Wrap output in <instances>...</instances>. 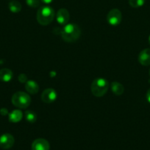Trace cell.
<instances>
[{"label": "cell", "instance_id": "cell-1", "mask_svg": "<svg viewBox=\"0 0 150 150\" xmlns=\"http://www.w3.org/2000/svg\"><path fill=\"white\" fill-rule=\"evenodd\" d=\"M62 38L67 42H74L77 40L81 35V29L76 23H67L60 32Z\"/></svg>", "mask_w": 150, "mask_h": 150}, {"label": "cell", "instance_id": "cell-2", "mask_svg": "<svg viewBox=\"0 0 150 150\" xmlns=\"http://www.w3.org/2000/svg\"><path fill=\"white\" fill-rule=\"evenodd\" d=\"M54 10L49 6H42L38 9L37 12V21L38 23L43 26L49 25L54 20Z\"/></svg>", "mask_w": 150, "mask_h": 150}, {"label": "cell", "instance_id": "cell-3", "mask_svg": "<svg viewBox=\"0 0 150 150\" xmlns=\"http://www.w3.org/2000/svg\"><path fill=\"white\" fill-rule=\"evenodd\" d=\"M109 89V83L105 79L98 78L93 81L91 86V90L96 97H102L107 93Z\"/></svg>", "mask_w": 150, "mask_h": 150}, {"label": "cell", "instance_id": "cell-4", "mask_svg": "<svg viewBox=\"0 0 150 150\" xmlns=\"http://www.w3.org/2000/svg\"><path fill=\"white\" fill-rule=\"evenodd\" d=\"M12 103L19 108H26L31 103L30 96L24 92H17L12 97Z\"/></svg>", "mask_w": 150, "mask_h": 150}, {"label": "cell", "instance_id": "cell-5", "mask_svg": "<svg viewBox=\"0 0 150 150\" xmlns=\"http://www.w3.org/2000/svg\"><path fill=\"white\" fill-rule=\"evenodd\" d=\"M122 14L119 9H113L107 16V21L111 26H117L121 22Z\"/></svg>", "mask_w": 150, "mask_h": 150}, {"label": "cell", "instance_id": "cell-6", "mask_svg": "<svg viewBox=\"0 0 150 150\" xmlns=\"http://www.w3.org/2000/svg\"><path fill=\"white\" fill-rule=\"evenodd\" d=\"M15 143L14 137L10 133H4L0 136V147L3 149H9Z\"/></svg>", "mask_w": 150, "mask_h": 150}, {"label": "cell", "instance_id": "cell-7", "mask_svg": "<svg viewBox=\"0 0 150 150\" xmlns=\"http://www.w3.org/2000/svg\"><path fill=\"white\" fill-rule=\"evenodd\" d=\"M57 98V94L54 89L49 88L45 89L41 94V100L44 103L49 104L56 100Z\"/></svg>", "mask_w": 150, "mask_h": 150}, {"label": "cell", "instance_id": "cell-8", "mask_svg": "<svg viewBox=\"0 0 150 150\" xmlns=\"http://www.w3.org/2000/svg\"><path fill=\"white\" fill-rule=\"evenodd\" d=\"M69 19H70V14L66 9L61 8L57 11L56 15V20L60 24H67L69 21Z\"/></svg>", "mask_w": 150, "mask_h": 150}, {"label": "cell", "instance_id": "cell-9", "mask_svg": "<svg viewBox=\"0 0 150 150\" xmlns=\"http://www.w3.org/2000/svg\"><path fill=\"white\" fill-rule=\"evenodd\" d=\"M32 150H49L50 144L44 139H37L32 142Z\"/></svg>", "mask_w": 150, "mask_h": 150}, {"label": "cell", "instance_id": "cell-10", "mask_svg": "<svg viewBox=\"0 0 150 150\" xmlns=\"http://www.w3.org/2000/svg\"><path fill=\"white\" fill-rule=\"evenodd\" d=\"M138 62L144 66L150 65V48H145L138 55Z\"/></svg>", "mask_w": 150, "mask_h": 150}, {"label": "cell", "instance_id": "cell-11", "mask_svg": "<svg viewBox=\"0 0 150 150\" xmlns=\"http://www.w3.org/2000/svg\"><path fill=\"white\" fill-rule=\"evenodd\" d=\"M25 89L26 92L31 95H35L39 91V85L33 80H28L25 83Z\"/></svg>", "mask_w": 150, "mask_h": 150}, {"label": "cell", "instance_id": "cell-12", "mask_svg": "<svg viewBox=\"0 0 150 150\" xmlns=\"http://www.w3.org/2000/svg\"><path fill=\"white\" fill-rule=\"evenodd\" d=\"M22 117H23V113L21 110L16 109L13 110V111L9 114L8 120L10 122L13 123H17L21 120Z\"/></svg>", "mask_w": 150, "mask_h": 150}, {"label": "cell", "instance_id": "cell-13", "mask_svg": "<svg viewBox=\"0 0 150 150\" xmlns=\"http://www.w3.org/2000/svg\"><path fill=\"white\" fill-rule=\"evenodd\" d=\"M13 73L8 68H3L0 70V81L3 82H9L12 80Z\"/></svg>", "mask_w": 150, "mask_h": 150}, {"label": "cell", "instance_id": "cell-14", "mask_svg": "<svg viewBox=\"0 0 150 150\" xmlns=\"http://www.w3.org/2000/svg\"><path fill=\"white\" fill-rule=\"evenodd\" d=\"M111 90L113 93L116 95H121L124 93V88L121 83L117 81H113L111 83Z\"/></svg>", "mask_w": 150, "mask_h": 150}, {"label": "cell", "instance_id": "cell-15", "mask_svg": "<svg viewBox=\"0 0 150 150\" xmlns=\"http://www.w3.org/2000/svg\"><path fill=\"white\" fill-rule=\"evenodd\" d=\"M9 10L12 12V13H17L21 10V4L19 1H11L8 4Z\"/></svg>", "mask_w": 150, "mask_h": 150}, {"label": "cell", "instance_id": "cell-16", "mask_svg": "<svg viewBox=\"0 0 150 150\" xmlns=\"http://www.w3.org/2000/svg\"><path fill=\"white\" fill-rule=\"evenodd\" d=\"M25 119L29 123H35L37 120V115L34 111H25Z\"/></svg>", "mask_w": 150, "mask_h": 150}, {"label": "cell", "instance_id": "cell-17", "mask_svg": "<svg viewBox=\"0 0 150 150\" xmlns=\"http://www.w3.org/2000/svg\"><path fill=\"white\" fill-rule=\"evenodd\" d=\"M145 3V0H129V5L134 8L142 7Z\"/></svg>", "mask_w": 150, "mask_h": 150}, {"label": "cell", "instance_id": "cell-18", "mask_svg": "<svg viewBox=\"0 0 150 150\" xmlns=\"http://www.w3.org/2000/svg\"><path fill=\"white\" fill-rule=\"evenodd\" d=\"M26 3L28 6L31 7H38L40 6L41 0H26Z\"/></svg>", "mask_w": 150, "mask_h": 150}, {"label": "cell", "instance_id": "cell-19", "mask_svg": "<svg viewBox=\"0 0 150 150\" xmlns=\"http://www.w3.org/2000/svg\"><path fill=\"white\" fill-rule=\"evenodd\" d=\"M18 80H19V81L20 82V83H25L28 81V78L26 75L24 74V73H21V74L19 75V77H18Z\"/></svg>", "mask_w": 150, "mask_h": 150}, {"label": "cell", "instance_id": "cell-20", "mask_svg": "<svg viewBox=\"0 0 150 150\" xmlns=\"http://www.w3.org/2000/svg\"><path fill=\"white\" fill-rule=\"evenodd\" d=\"M0 114L2 116H6L7 114H8V111H7V108H1V110H0Z\"/></svg>", "mask_w": 150, "mask_h": 150}, {"label": "cell", "instance_id": "cell-21", "mask_svg": "<svg viewBox=\"0 0 150 150\" xmlns=\"http://www.w3.org/2000/svg\"><path fill=\"white\" fill-rule=\"evenodd\" d=\"M146 97L147 101H148V102L150 103V88L148 89V91H147L146 96Z\"/></svg>", "mask_w": 150, "mask_h": 150}, {"label": "cell", "instance_id": "cell-22", "mask_svg": "<svg viewBox=\"0 0 150 150\" xmlns=\"http://www.w3.org/2000/svg\"><path fill=\"white\" fill-rule=\"evenodd\" d=\"M41 2L44 3V4H50V3H51L53 1V0H41Z\"/></svg>", "mask_w": 150, "mask_h": 150}, {"label": "cell", "instance_id": "cell-23", "mask_svg": "<svg viewBox=\"0 0 150 150\" xmlns=\"http://www.w3.org/2000/svg\"><path fill=\"white\" fill-rule=\"evenodd\" d=\"M149 44H150V35H149Z\"/></svg>", "mask_w": 150, "mask_h": 150}, {"label": "cell", "instance_id": "cell-24", "mask_svg": "<svg viewBox=\"0 0 150 150\" xmlns=\"http://www.w3.org/2000/svg\"><path fill=\"white\" fill-rule=\"evenodd\" d=\"M149 76H150V70H149Z\"/></svg>", "mask_w": 150, "mask_h": 150}]
</instances>
